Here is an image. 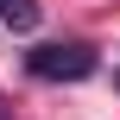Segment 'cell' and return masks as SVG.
Wrapping results in <instances>:
<instances>
[{"mask_svg":"<svg viewBox=\"0 0 120 120\" xmlns=\"http://www.w3.org/2000/svg\"><path fill=\"white\" fill-rule=\"evenodd\" d=\"M95 70H101V57H95V44H82V38L25 51V76H32V82H89Z\"/></svg>","mask_w":120,"mask_h":120,"instance_id":"obj_1","label":"cell"},{"mask_svg":"<svg viewBox=\"0 0 120 120\" xmlns=\"http://www.w3.org/2000/svg\"><path fill=\"white\" fill-rule=\"evenodd\" d=\"M38 19H44V6H38V0H0V25H6V32H19V38H25V32H38Z\"/></svg>","mask_w":120,"mask_h":120,"instance_id":"obj_2","label":"cell"},{"mask_svg":"<svg viewBox=\"0 0 120 120\" xmlns=\"http://www.w3.org/2000/svg\"><path fill=\"white\" fill-rule=\"evenodd\" d=\"M0 108H6V101H0ZM0 120H13V114H0Z\"/></svg>","mask_w":120,"mask_h":120,"instance_id":"obj_3","label":"cell"}]
</instances>
